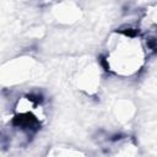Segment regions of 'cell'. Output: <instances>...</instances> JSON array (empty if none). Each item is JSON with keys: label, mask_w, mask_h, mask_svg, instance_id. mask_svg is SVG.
I'll return each instance as SVG.
<instances>
[{"label": "cell", "mask_w": 157, "mask_h": 157, "mask_svg": "<svg viewBox=\"0 0 157 157\" xmlns=\"http://www.w3.org/2000/svg\"><path fill=\"white\" fill-rule=\"evenodd\" d=\"M136 28H120L107 42L104 64L107 70L119 76H132L145 64L146 50Z\"/></svg>", "instance_id": "1"}, {"label": "cell", "mask_w": 157, "mask_h": 157, "mask_svg": "<svg viewBox=\"0 0 157 157\" xmlns=\"http://www.w3.org/2000/svg\"><path fill=\"white\" fill-rule=\"evenodd\" d=\"M13 108L10 120L13 136L20 140V145L27 144L45 119L43 98L36 93H27L16 101Z\"/></svg>", "instance_id": "2"}, {"label": "cell", "mask_w": 157, "mask_h": 157, "mask_svg": "<svg viewBox=\"0 0 157 157\" xmlns=\"http://www.w3.org/2000/svg\"><path fill=\"white\" fill-rule=\"evenodd\" d=\"M136 29L147 45L157 50V4H152L144 11Z\"/></svg>", "instance_id": "3"}]
</instances>
